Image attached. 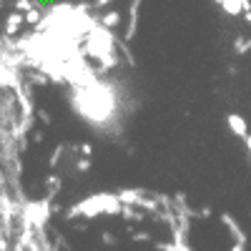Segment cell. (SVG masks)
Masks as SVG:
<instances>
[{"label": "cell", "instance_id": "6da1fadb", "mask_svg": "<svg viewBox=\"0 0 251 251\" xmlns=\"http://www.w3.org/2000/svg\"><path fill=\"white\" fill-rule=\"evenodd\" d=\"M123 211V201L121 196H111V194H96L86 201L75 203L71 211L66 214L68 219H75V216H86V219H96L100 214H121Z\"/></svg>", "mask_w": 251, "mask_h": 251}, {"label": "cell", "instance_id": "7a4b0ae2", "mask_svg": "<svg viewBox=\"0 0 251 251\" xmlns=\"http://www.w3.org/2000/svg\"><path fill=\"white\" fill-rule=\"evenodd\" d=\"M226 123H228V128H231L234 136H239V138H246V136H249V126H246L244 116H239V113H228V116H226Z\"/></svg>", "mask_w": 251, "mask_h": 251}, {"label": "cell", "instance_id": "3957f363", "mask_svg": "<svg viewBox=\"0 0 251 251\" xmlns=\"http://www.w3.org/2000/svg\"><path fill=\"white\" fill-rule=\"evenodd\" d=\"M46 216H48V201H35V203L28 206V219H30L35 226L43 224Z\"/></svg>", "mask_w": 251, "mask_h": 251}, {"label": "cell", "instance_id": "277c9868", "mask_svg": "<svg viewBox=\"0 0 251 251\" xmlns=\"http://www.w3.org/2000/svg\"><path fill=\"white\" fill-rule=\"evenodd\" d=\"M221 221H224V224L228 226V231L234 234V239H236V241H244V244H246V234L241 231V226L236 224V219H234V216H228V214H221Z\"/></svg>", "mask_w": 251, "mask_h": 251}, {"label": "cell", "instance_id": "5b68a950", "mask_svg": "<svg viewBox=\"0 0 251 251\" xmlns=\"http://www.w3.org/2000/svg\"><path fill=\"white\" fill-rule=\"evenodd\" d=\"M23 20H25V15H20V13H10L8 23H5L8 33H10V35H15V33H18V28H20V23H23Z\"/></svg>", "mask_w": 251, "mask_h": 251}, {"label": "cell", "instance_id": "8992f818", "mask_svg": "<svg viewBox=\"0 0 251 251\" xmlns=\"http://www.w3.org/2000/svg\"><path fill=\"white\" fill-rule=\"evenodd\" d=\"M118 196H121L123 203H141V201H143V199H141V191H121Z\"/></svg>", "mask_w": 251, "mask_h": 251}, {"label": "cell", "instance_id": "52a82bcc", "mask_svg": "<svg viewBox=\"0 0 251 251\" xmlns=\"http://www.w3.org/2000/svg\"><path fill=\"white\" fill-rule=\"evenodd\" d=\"M118 20H121V15L118 13H106V15H103V25H108V28H116L118 25Z\"/></svg>", "mask_w": 251, "mask_h": 251}, {"label": "cell", "instance_id": "ba28073f", "mask_svg": "<svg viewBox=\"0 0 251 251\" xmlns=\"http://www.w3.org/2000/svg\"><path fill=\"white\" fill-rule=\"evenodd\" d=\"M234 48H236V53H246V50H251V38H236V43H234Z\"/></svg>", "mask_w": 251, "mask_h": 251}, {"label": "cell", "instance_id": "9c48e42d", "mask_svg": "<svg viewBox=\"0 0 251 251\" xmlns=\"http://www.w3.org/2000/svg\"><path fill=\"white\" fill-rule=\"evenodd\" d=\"M75 169H78V171H88V169H91V161H88V158L78 161V163H75Z\"/></svg>", "mask_w": 251, "mask_h": 251}, {"label": "cell", "instance_id": "30bf717a", "mask_svg": "<svg viewBox=\"0 0 251 251\" xmlns=\"http://www.w3.org/2000/svg\"><path fill=\"white\" fill-rule=\"evenodd\" d=\"M60 153H63V149H55V153L50 156V166H58V161H60Z\"/></svg>", "mask_w": 251, "mask_h": 251}, {"label": "cell", "instance_id": "8fae6325", "mask_svg": "<svg viewBox=\"0 0 251 251\" xmlns=\"http://www.w3.org/2000/svg\"><path fill=\"white\" fill-rule=\"evenodd\" d=\"M244 249H246V244H244V241H236V244L231 246V251H244Z\"/></svg>", "mask_w": 251, "mask_h": 251}, {"label": "cell", "instance_id": "7c38bea8", "mask_svg": "<svg viewBox=\"0 0 251 251\" xmlns=\"http://www.w3.org/2000/svg\"><path fill=\"white\" fill-rule=\"evenodd\" d=\"M80 153H86V156H91V146H88V143H83V146H80Z\"/></svg>", "mask_w": 251, "mask_h": 251}, {"label": "cell", "instance_id": "4fadbf2b", "mask_svg": "<svg viewBox=\"0 0 251 251\" xmlns=\"http://www.w3.org/2000/svg\"><path fill=\"white\" fill-rule=\"evenodd\" d=\"M244 18H246V23H251V10H246V13H244Z\"/></svg>", "mask_w": 251, "mask_h": 251}, {"label": "cell", "instance_id": "5bb4252c", "mask_svg": "<svg viewBox=\"0 0 251 251\" xmlns=\"http://www.w3.org/2000/svg\"><path fill=\"white\" fill-rule=\"evenodd\" d=\"M244 141H246V146H249V151H251V133H249V136H246Z\"/></svg>", "mask_w": 251, "mask_h": 251}]
</instances>
